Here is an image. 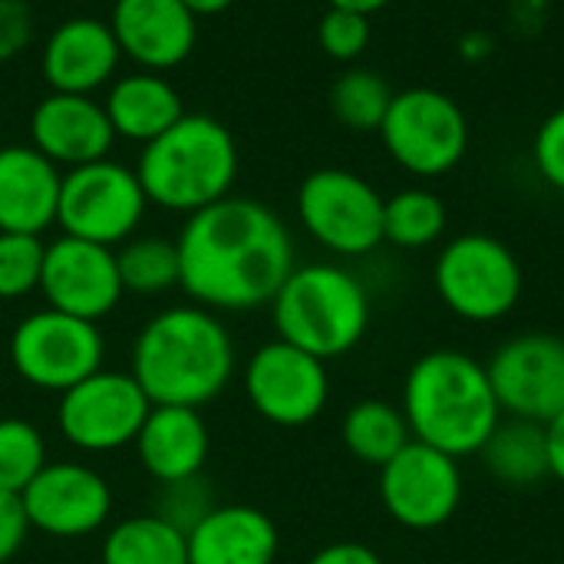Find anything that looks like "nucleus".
<instances>
[{
	"label": "nucleus",
	"instance_id": "nucleus-1",
	"mask_svg": "<svg viewBox=\"0 0 564 564\" xmlns=\"http://www.w3.org/2000/svg\"><path fill=\"white\" fill-rule=\"evenodd\" d=\"M185 294L208 311H254L274 301L294 271L284 221L254 198H221L188 215L175 238Z\"/></svg>",
	"mask_w": 564,
	"mask_h": 564
},
{
	"label": "nucleus",
	"instance_id": "nucleus-2",
	"mask_svg": "<svg viewBox=\"0 0 564 564\" xmlns=\"http://www.w3.org/2000/svg\"><path fill=\"white\" fill-rule=\"evenodd\" d=\"M132 377L152 406H205L235 377V344L202 304L155 314L135 337Z\"/></svg>",
	"mask_w": 564,
	"mask_h": 564
},
{
	"label": "nucleus",
	"instance_id": "nucleus-3",
	"mask_svg": "<svg viewBox=\"0 0 564 564\" xmlns=\"http://www.w3.org/2000/svg\"><path fill=\"white\" fill-rule=\"evenodd\" d=\"M400 410L413 440L453 459L479 456L506 416L486 364L449 347L430 350L410 367Z\"/></svg>",
	"mask_w": 564,
	"mask_h": 564
},
{
	"label": "nucleus",
	"instance_id": "nucleus-4",
	"mask_svg": "<svg viewBox=\"0 0 564 564\" xmlns=\"http://www.w3.org/2000/svg\"><path fill=\"white\" fill-rule=\"evenodd\" d=\"M135 175L152 205L195 215L228 198L238 178V145L228 126L185 112L172 129L142 145Z\"/></svg>",
	"mask_w": 564,
	"mask_h": 564
},
{
	"label": "nucleus",
	"instance_id": "nucleus-5",
	"mask_svg": "<svg viewBox=\"0 0 564 564\" xmlns=\"http://www.w3.org/2000/svg\"><path fill=\"white\" fill-rule=\"evenodd\" d=\"M271 317L278 340L327 364L364 340L370 327V297L360 278L340 264H294L271 301Z\"/></svg>",
	"mask_w": 564,
	"mask_h": 564
},
{
	"label": "nucleus",
	"instance_id": "nucleus-6",
	"mask_svg": "<svg viewBox=\"0 0 564 564\" xmlns=\"http://www.w3.org/2000/svg\"><path fill=\"white\" fill-rule=\"evenodd\" d=\"M522 264L516 251L486 231H466L443 245L433 264L440 301L469 324H492L522 301Z\"/></svg>",
	"mask_w": 564,
	"mask_h": 564
},
{
	"label": "nucleus",
	"instance_id": "nucleus-7",
	"mask_svg": "<svg viewBox=\"0 0 564 564\" xmlns=\"http://www.w3.org/2000/svg\"><path fill=\"white\" fill-rule=\"evenodd\" d=\"M380 135L400 169L420 178H436L463 162L469 149V119L449 93L413 86L393 93Z\"/></svg>",
	"mask_w": 564,
	"mask_h": 564
},
{
	"label": "nucleus",
	"instance_id": "nucleus-8",
	"mask_svg": "<svg viewBox=\"0 0 564 564\" xmlns=\"http://www.w3.org/2000/svg\"><path fill=\"white\" fill-rule=\"evenodd\" d=\"M145 205L149 198L135 169L112 159H99L76 165L63 175L56 225L69 238L112 248L135 235Z\"/></svg>",
	"mask_w": 564,
	"mask_h": 564
},
{
	"label": "nucleus",
	"instance_id": "nucleus-9",
	"mask_svg": "<svg viewBox=\"0 0 564 564\" xmlns=\"http://www.w3.org/2000/svg\"><path fill=\"white\" fill-rule=\"evenodd\" d=\"M383 195L350 169H317L297 188V215L307 235L340 258H360L383 245Z\"/></svg>",
	"mask_w": 564,
	"mask_h": 564
},
{
	"label": "nucleus",
	"instance_id": "nucleus-10",
	"mask_svg": "<svg viewBox=\"0 0 564 564\" xmlns=\"http://www.w3.org/2000/svg\"><path fill=\"white\" fill-rule=\"evenodd\" d=\"M106 340L93 321L36 311L26 314L10 334V364L17 377L46 393H66L96 370H102Z\"/></svg>",
	"mask_w": 564,
	"mask_h": 564
},
{
	"label": "nucleus",
	"instance_id": "nucleus-11",
	"mask_svg": "<svg viewBox=\"0 0 564 564\" xmlns=\"http://www.w3.org/2000/svg\"><path fill=\"white\" fill-rule=\"evenodd\" d=\"M152 403L132 373L96 370L59 393L56 423L69 446L83 453H112L135 443Z\"/></svg>",
	"mask_w": 564,
	"mask_h": 564
},
{
	"label": "nucleus",
	"instance_id": "nucleus-12",
	"mask_svg": "<svg viewBox=\"0 0 564 564\" xmlns=\"http://www.w3.org/2000/svg\"><path fill=\"white\" fill-rule=\"evenodd\" d=\"M380 502L387 516L410 532H433L446 525L463 502L459 459L410 440L380 469Z\"/></svg>",
	"mask_w": 564,
	"mask_h": 564
},
{
	"label": "nucleus",
	"instance_id": "nucleus-13",
	"mask_svg": "<svg viewBox=\"0 0 564 564\" xmlns=\"http://www.w3.org/2000/svg\"><path fill=\"white\" fill-rule=\"evenodd\" d=\"M245 393L268 423L288 430L307 426L330 400L327 364L288 340L261 344L245 367Z\"/></svg>",
	"mask_w": 564,
	"mask_h": 564
},
{
	"label": "nucleus",
	"instance_id": "nucleus-14",
	"mask_svg": "<svg viewBox=\"0 0 564 564\" xmlns=\"http://www.w3.org/2000/svg\"><path fill=\"white\" fill-rule=\"evenodd\" d=\"M499 406L509 416L549 423L564 413V340L522 334L506 340L486 364Z\"/></svg>",
	"mask_w": 564,
	"mask_h": 564
},
{
	"label": "nucleus",
	"instance_id": "nucleus-15",
	"mask_svg": "<svg viewBox=\"0 0 564 564\" xmlns=\"http://www.w3.org/2000/svg\"><path fill=\"white\" fill-rule=\"evenodd\" d=\"M40 291L53 311L73 314L93 324L112 314L126 294L116 251L106 245L69 238V235H59L53 245H46Z\"/></svg>",
	"mask_w": 564,
	"mask_h": 564
},
{
	"label": "nucleus",
	"instance_id": "nucleus-16",
	"mask_svg": "<svg viewBox=\"0 0 564 564\" xmlns=\"http://www.w3.org/2000/svg\"><path fill=\"white\" fill-rule=\"evenodd\" d=\"M30 529L53 539L93 535L112 512L106 479L83 463H46L40 476L20 492Z\"/></svg>",
	"mask_w": 564,
	"mask_h": 564
},
{
	"label": "nucleus",
	"instance_id": "nucleus-17",
	"mask_svg": "<svg viewBox=\"0 0 564 564\" xmlns=\"http://www.w3.org/2000/svg\"><path fill=\"white\" fill-rule=\"evenodd\" d=\"M109 26L122 56L149 73L185 63L198 40V17L182 0H116Z\"/></svg>",
	"mask_w": 564,
	"mask_h": 564
},
{
	"label": "nucleus",
	"instance_id": "nucleus-18",
	"mask_svg": "<svg viewBox=\"0 0 564 564\" xmlns=\"http://www.w3.org/2000/svg\"><path fill=\"white\" fill-rule=\"evenodd\" d=\"M33 149L43 152L53 165H86L109 159L116 132L102 102L79 93H50L36 102L30 116Z\"/></svg>",
	"mask_w": 564,
	"mask_h": 564
},
{
	"label": "nucleus",
	"instance_id": "nucleus-19",
	"mask_svg": "<svg viewBox=\"0 0 564 564\" xmlns=\"http://www.w3.org/2000/svg\"><path fill=\"white\" fill-rule=\"evenodd\" d=\"M122 59L116 33L99 17H69L63 20L40 56L43 79L53 93H79L93 96L106 86Z\"/></svg>",
	"mask_w": 564,
	"mask_h": 564
},
{
	"label": "nucleus",
	"instance_id": "nucleus-20",
	"mask_svg": "<svg viewBox=\"0 0 564 564\" xmlns=\"http://www.w3.org/2000/svg\"><path fill=\"white\" fill-rule=\"evenodd\" d=\"M59 165H53L33 145L0 149V231L43 235L56 225L59 205Z\"/></svg>",
	"mask_w": 564,
	"mask_h": 564
},
{
	"label": "nucleus",
	"instance_id": "nucleus-21",
	"mask_svg": "<svg viewBox=\"0 0 564 564\" xmlns=\"http://www.w3.org/2000/svg\"><path fill=\"white\" fill-rule=\"evenodd\" d=\"M212 449L208 426L198 410L192 406H152L139 436L135 453L142 469L162 482L178 486L202 473Z\"/></svg>",
	"mask_w": 564,
	"mask_h": 564
},
{
	"label": "nucleus",
	"instance_id": "nucleus-22",
	"mask_svg": "<svg viewBox=\"0 0 564 564\" xmlns=\"http://www.w3.org/2000/svg\"><path fill=\"white\" fill-rule=\"evenodd\" d=\"M188 564H274L278 525L254 506H212L188 532Z\"/></svg>",
	"mask_w": 564,
	"mask_h": 564
},
{
	"label": "nucleus",
	"instance_id": "nucleus-23",
	"mask_svg": "<svg viewBox=\"0 0 564 564\" xmlns=\"http://www.w3.org/2000/svg\"><path fill=\"white\" fill-rule=\"evenodd\" d=\"M102 109L119 139L142 142V145L159 139L185 116L178 89L162 73H149V69L116 79L106 93Z\"/></svg>",
	"mask_w": 564,
	"mask_h": 564
},
{
	"label": "nucleus",
	"instance_id": "nucleus-24",
	"mask_svg": "<svg viewBox=\"0 0 564 564\" xmlns=\"http://www.w3.org/2000/svg\"><path fill=\"white\" fill-rule=\"evenodd\" d=\"M482 466L489 476L509 489H532L549 476V453H545V426L532 420H502L486 446L479 449Z\"/></svg>",
	"mask_w": 564,
	"mask_h": 564
},
{
	"label": "nucleus",
	"instance_id": "nucleus-25",
	"mask_svg": "<svg viewBox=\"0 0 564 564\" xmlns=\"http://www.w3.org/2000/svg\"><path fill=\"white\" fill-rule=\"evenodd\" d=\"M102 564H188V535L162 512L132 516L106 532Z\"/></svg>",
	"mask_w": 564,
	"mask_h": 564
},
{
	"label": "nucleus",
	"instance_id": "nucleus-26",
	"mask_svg": "<svg viewBox=\"0 0 564 564\" xmlns=\"http://www.w3.org/2000/svg\"><path fill=\"white\" fill-rule=\"evenodd\" d=\"M340 440L357 463L383 469L413 440V433L397 403L360 400L347 410L340 423Z\"/></svg>",
	"mask_w": 564,
	"mask_h": 564
},
{
	"label": "nucleus",
	"instance_id": "nucleus-27",
	"mask_svg": "<svg viewBox=\"0 0 564 564\" xmlns=\"http://www.w3.org/2000/svg\"><path fill=\"white\" fill-rule=\"evenodd\" d=\"M446 205L430 188H403L383 202V241L420 251L443 238L446 231Z\"/></svg>",
	"mask_w": 564,
	"mask_h": 564
},
{
	"label": "nucleus",
	"instance_id": "nucleus-28",
	"mask_svg": "<svg viewBox=\"0 0 564 564\" xmlns=\"http://www.w3.org/2000/svg\"><path fill=\"white\" fill-rule=\"evenodd\" d=\"M390 102L393 89L377 69L354 66L330 86V112L350 132H380Z\"/></svg>",
	"mask_w": 564,
	"mask_h": 564
},
{
	"label": "nucleus",
	"instance_id": "nucleus-29",
	"mask_svg": "<svg viewBox=\"0 0 564 564\" xmlns=\"http://www.w3.org/2000/svg\"><path fill=\"white\" fill-rule=\"evenodd\" d=\"M122 291L129 294H162L169 288H178L182 281V261L178 245L169 238H129L116 251Z\"/></svg>",
	"mask_w": 564,
	"mask_h": 564
},
{
	"label": "nucleus",
	"instance_id": "nucleus-30",
	"mask_svg": "<svg viewBox=\"0 0 564 564\" xmlns=\"http://www.w3.org/2000/svg\"><path fill=\"white\" fill-rule=\"evenodd\" d=\"M46 466V443L26 420H0V492L20 496Z\"/></svg>",
	"mask_w": 564,
	"mask_h": 564
},
{
	"label": "nucleus",
	"instance_id": "nucleus-31",
	"mask_svg": "<svg viewBox=\"0 0 564 564\" xmlns=\"http://www.w3.org/2000/svg\"><path fill=\"white\" fill-rule=\"evenodd\" d=\"M46 245L40 235L0 231V301H20L40 291Z\"/></svg>",
	"mask_w": 564,
	"mask_h": 564
},
{
	"label": "nucleus",
	"instance_id": "nucleus-32",
	"mask_svg": "<svg viewBox=\"0 0 564 564\" xmlns=\"http://www.w3.org/2000/svg\"><path fill=\"white\" fill-rule=\"evenodd\" d=\"M317 43L321 50L337 63H354L370 46V17L327 7V13L317 23Z\"/></svg>",
	"mask_w": 564,
	"mask_h": 564
},
{
	"label": "nucleus",
	"instance_id": "nucleus-33",
	"mask_svg": "<svg viewBox=\"0 0 564 564\" xmlns=\"http://www.w3.org/2000/svg\"><path fill=\"white\" fill-rule=\"evenodd\" d=\"M532 159H535V169L539 175L552 185L564 192V106L555 109L535 132V142H532Z\"/></svg>",
	"mask_w": 564,
	"mask_h": 564
},
{
	"label": "nucleus",
	"instance_id": "nucleus-34",
	"mask_svg": "<svg viewBox=\"0 0 564 564\" xmlns=\"http://www.w3.org/2000/svg\"><path fill=\"white\" fill-rule=\"evenodd\" d=\"M33 40V10L26 0H0V63L20 56Z\"/></svg>",
	"mask_w": 564,
	"mask_h": 564
},
{
	"label": "nucleus",
	"instance_id": "nucleus-35",
	"mask_svg": "<svg viewBox=\"0 0 564 564\" xmlns=\"http://www.w3.org/2000/svg\"><path fill=\"white\" fill-rule=\"evenodd\" d=\"M26 532H30V522H26L20 496L0 492V564H7L23 549Z\"/></svg>",
	"mask_w": 564,
	"mask_h": 564
},
{
	"label": "nucleus",
	"instance_id": "nucleus-36",
	"mask_svg": "<svg viewBox=\"0 0 564 564\" xmlns=\"http://www.w3.org/2000/svg\"><path fill=\"white\" fill-rule=\"evenodd\" d=\"M307 564H383V558L370 545H360V542H334V545H324L317 555H311Z\"/></svg>",
	"mask_w": 564,
	"mask_h": 564
},
{
	"label": "nucleus",
	"instance_id": "nucleus-37",
	"mask_svg": "<svg viewBox=\"0 0 564 564\" xmlns=\"http://www.w3.org/2000/svg\"><path fill=\"white\" fill-rule=\"evenodd\" d=\"M545 426V453H549V476L564 486V413L552 416Z\"/></svg>",
	"mask_w": 564,
	"mask_h": 564
},
{
	"label": "nucleus",
	"instance_id": "nucleus-38",
	"mask_svg": "<svg viewBox=\"0 0 564 564\" xmlns=\"http://www.w3.org/2000/svg\"><path fill=\"white\" fill-rule=\"evenodd\" d=\"M330 7H340V10H354V13H364V17H373L377 10L390 7L393 0H327Z\"/></svg>",
	"mask_w": 564,
	"mask_h": 564
},
{
	"label": "nucleus",
	"instance_id": "nucleus-39",
	"mask_svg": "<svg viewBox=\"0 0 564 564\" xmlns=\"http://www.w3.org/2000/svg\"><path fill=\"white\" fill-rule=\"evenodd\" d=\"M195 17H215V13H225L235 0H182Z\"/></svg>",
	"mask_w": 564,
	"mask_h": 564
}]
</instances>
